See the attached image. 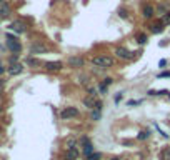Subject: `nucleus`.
Masks as SVG:
<instances>
[{
  "label": "nucleus",
  "instance_id": "obj_1",
  "mask_svg": "<svg viewBox=\"0 0 170 160\" xmlns=\"http://www.w3.org/2000/svg\"><path fill=\"white\" fill-rule=\"evenodd\" d=\"M115 60L108 55H97L92 59V65L94 67H98V68H108V67H114Z\"/></svg>",
  "mask_w": 170,
  "mask_h": 160
},
{
  "label": "nucleus",
  "instance_id": "obj_16",
  "mask_svg": "<svg viewBox=\"0 0 170 160\" xmlns=\"http://www.w3.org/2000/svg\"><path fill=\"white\" fill-rule=\"evenodd\" d=\"M150 30H152L153 34H160V32H163V23H162V22H158V23H153V25L150 27Z\"/></svg>",
  "mask_w": 170,
  "mask_h": 160
},
{
  "label": "nucleus",
  "instance_id": "obj_15",
  "mask_svg": "<svg viewBox=\"0 0 170 160\" xmlns=\"http://www.w3.org/2000/svg\"><path fill=\"white\" fill-rule=\"evenodd\" d=\"M0 13H2L4 17H7L10 13V5L7 4V2H0Z\"/></svg>",
  "mask_w": 170,
  "mask_h": 160
},
{
  "label": "nucleus",
  "instance_id": "obj_12",
  "mask_svg": "<svg viewBox=\"0 0 170 160\" xmlns=\"http://www.w3.org/2000/svg\"><path fill=\"white\" fill-rule=\"evenodd\" d=\"M65 148H67V150H72V148H77L78 147V140L75 139V137H68L67 140H65Z\"/></svg>",
  "mask_w": 170,
  "mask_h": 160
},
{
  "label": "nucleus",
  "instance_id": "obj_9",
  "mask_svg": "<svg viewBox=\"0 0 170 160\" xmlns=\"http://www.w3.org/2000/svg\"><path fill=\"white\" fill-rule=\"evenodd\" d=\"M97 100H98L97 97H92V95H87V97L84 98V105L87 107V109L94 110V109H95V103H97Z\"/></svg>",
  "mask_w": 170,
  "mask_h": 160
},
{
  "label": "nucleus",
  "instance_id": "obj_10",
  "mask_svg": "<svg viewBox=\"0 0 170 160\" xmlns=\"http://www.w3.org/2000/svg\"><path fill=\"white\" fill-rule=\"evenodd\" d=\"M67 62H68V65L73 67V68H78V67L84 65V59H82V57H70Z\"/></svg>",
  "mask_w": 170,
  "mask_h": 160
},
{
  "label": "nucleus",
  "instance_id": "obj_31",
  "mask_svg": "<svg viewBox=\"0 0 170 160\" xmlns=\"http://www.w3.org/2000/svg\"><path fill=\"white\" fill-rule=\"evenodd\" d=\"M64 160H72V159H67V157H65V159H64Z\"/></svg>",
  "mask_w": 170,
  "mask_h": 160
},
{
  "label": "nucleus",
  "instance_id": "obj_28",
  "mask_svg": "<svg viewBox=\"0 0 170 160\" xmlns=\"http://www.w3.org/2000/svg\"><path fill=\"white\" fill-rule=\"evenodd\" d=\"M120 98H122V93H119V95H117V97H115V102H117V103H119V102H120Z\"/></svg>",
  "mask_w": 170,
  "mask_h": 160
},
{
  "label": "nucleus",
  "instance_id": "obj_3",
  "mask_svg": "<svg viewBox=\"0 0 170 160\" xmlns=\"http://www.w3.org/2000/svg\"><path fill=\"white\" fill-rule=\"evenodd\" d=\"M78 145H80L82 153L85 155V159H87V157H90L92 153H94V145H92L90 139H87V137H80V142H78Z\"/></svg>",
  "mask_w": 170,
  "mask_h": 160
},
{
  "label": "nucleus",
  "instance_id": "obj_7",
  "mask_svg": "<svg viewBox=\"0 0 170 160\" xmlns=\"http://www.w3.org/2000/svg\"><path fill=\"white\" fill-rule=\"evenodd\" d=\"M62 67H64L62 62H47L45 63V70H48V72H59V70H62Z\"/></svg>",
  "mask_w": 170,
  "mask_h": 160
},
{
  "label": "nucleus",
  "instance_id": "obj_23",
  "mask_svg": "<svg viewBox=\"0 0 170 160\" xmlns=\"http://www.w3.org/2000/svg\"><path fill=\"white\" fill-rule=\"evenodd\" d=\"M162 159H163V160H170V150H163V152H162Z\"/></svg>",
  "mask_w": 170,
  "mask_h": 160
},
{
  "label": "nucleus",
  "instance_id": "obj_11",
  "mask_svg": "<svg viewBox=\"0 0 170 160\" xmlns=\"http://www.w3.org/2000/svg\"><path fill=\"white\" fill-rule=\"evenodd\" d=\"M22 72H23V67H22V63H12V65H10L9 67V73L10 75H18V73H22Z\"/></svg>",
  "mask_w": 170,
  "mask_h": 160
},
{
  "label": "nucleus",
  "instance_id": "obj_2",
  "mask_svg": "<svg viewBox=\"0 0 170 160\" xmlns=\"http://www.w3.org/2000/svg\"><path fill=\"white\" fill-rule=\"evenodd\" d=\"M80 115V110L77 107H65L60 110V118L62 120H68V118H77Z\"/></svg>",
  "mask_w": 170,
  "mask_h": 160
},
{
  "label": "nucleus",
  "instance_id": "obj_24",
  "mask_svg": "<svg viewBox=\"0 0 170 160\" xmlns=\"http://www.w3.org/2000/svg\"><path fill=\"white\" fill-rule=\"evenodd\" d=\"M112 82H114V79H110V77H108V79H103V85H105V87H108Z\"/></svg>",
  "mask_w": 170,
  "mask_h": 160
},
{
  "label": "nucleus",
  "instance_id": "obj_5",
  "mask_svg": "<svg viewBox=\"0 0 170 160\" xmlns=\"http://www.w3.org/2000/svg\"><path fill=\"white\" fill-rule=\"evenodd\" d=\"M115 55H117L119 59H123V60H133L135 59L133 52L127 50L125 47H117V48H115Z\"/></svg>",
  "mask_w": 170,
  "mask_h": 160
},
{
  "label": "nucleus",
  "instance_id": "obj_14",
  "mask_svg": "<svg viewBox=\"0 0 170 160\" xmlns=\"http://www.w3.org/2000/svg\"><path fill=\"white\" fill-rule=\"evenodd\" d=\"M153 12H155V10H153L152 5H145L144 10H142V15H144L145 18H152L153 17Z\"/></svg>",
  "mask_w": 170,
  "mask_h": 160
},
{
  "label": "nucleus",
  "instance_id": "obj_6",
  "mask_svg": "<svg viewBox=\"0 0 170 160\" xmlns=\"http://www.w3.org/2000/svg\"><path fill=\"white\" fill-rule=\"evenodd\" d=\"M25 23H23V22L22 20H13L12 23H10V29L12 30H15V32H17V34H23V32H25Z\"/></svg>",
  "mask_w": 170,
  "mask_h": 160
},
{
  "label": "nucleus",
  "instance_id": "obj_22",
  "mask_svg": "<svg viewBox=\"0 0 170 160\" xmlns=\"http://www.w3.org/2000/svg\"><path fill=\"white\" fill-rule=\"evenodd\" d=\"M162 23L163 25H170V12H167L163 17H162Z\"/></svg>",
  "mask_w": 170,
  "mask_h": 160
},
{
  "label": "nucleus",
  "instance_id": "obj_17",
  "mask_svg": "<svg viewBox=\"0 0 170 160\" xmlns=\"http://www.w3.org/2000/svg\"><path fill=\"white\" fill-rule=\"evenodd\" d=\"M27 65H30V67H38V65H40V60L29 57V59H27Z\"/></svg>",
  "mask_w": 170,
  "mask_h": 160
},
{
  "label": "nucleus",
  "instance_id": "obj_26",
  "mask_svg": "<svg viewBox=\"0 0 170 160\" xmlns=\"http://www.w3.org/2000/svg\"><path fill=\"white\" fill-rule=\"evenodd\" d=\"M107 89H108V87H105V85H100V87H98V90H100V93H107Z\"/></svg>",
  "mask_w": 170,
  "mask_h": 160
},
{
  "label": "nucleus",
  "instance_id": "obj_21",
  "mask_svg": "<svg viewBox=\"0 0 170 160\" xmlns=\"http://www.w3.org/2000/svg\"><path fill=\"white\" fill-rule=\"evenodd\" d=\"M149 135H150L149 130H144V132H140V134H138V137H137V139H138V140H145V139H149Z\"/></svg>",
  "mask_w": 170,
  "mask_h": 160
},
{
  "label": "nucleus",
  "instance_id": "obj_29",
  "mask_svg": "<svg viewBox=\"0 0 170 160\" xmlns=\"http://www.w3.org/2000/svg\"><path fill=\"white\" fill-rule=\"evenodd\" d=\"M2 73H4V67H2V65H0V75H2Z\"/></svg>",
  "mask_w": 170,
  "mask_h": 160
},
{
  "label": "nucleus",
  "instance_id": "obj_20",
  "mask_svg": "<svg viewBox=\"0 0 170 160\" xmlns=\"http://www.w3.org/2000/svg\"><path fill=\"white\" fill-rule=\"evenodd\" d=\"M87 160H102V153H98V152H94L90 157H87Z\"/></svg>",
  "mask_w": 170,
  "mask_h": 160
},
{
  "label": "nucleus",
  "instance_id": "obj_30",
  "mask_svg": "<svg viewBox=\"0 0 170 160\" xmlns=\"http://www.w3.org/2000/svg\"><path fill=\"white\" fill-rule=\"evenodd\" d=\"M110 160H120V159H119V157H112Z\"/></svg>",
  "mask_w": 170,
  "mask_h": 160
},
{
  "label": "nucleus",
  "instance_id": "obj_13",
  "mask_svg": "<svg viewBox=\"0 0 170 160\" xmlns=\"http://www.w3.org/2000/svg\"><path fill=\"white\" fill-rule=\"evenodd\" d=\"M80 157V147L77 148H72V150H67V159H72V160H77Z\"/></svg>",
  "mask_w": 170,
  "mask_h": 160
},
{
  "label": "nucleus",
  "instance_id": "obj_8",
  "mask_svg": "<svg viewBox=\"0 0 170 160\" xmlns=\"http://www.w3.org/2000/svg\"><path fill=\"white\" fill-rule=\"evenodd\" d=\"M48 52V48L45 45H42V43H34L32 45V48H30V54H34V55H37V54H47Z\"/></svg>",
  "mask_w": 170,
  "mask_h": 160
},
{
  "label": "nucleus",
  "instance_id": "obj_27",
  "mask_svg": "<svg viewBox=\"0 0 170 160\" xmlns=\"http://www.w3.org/2000/svg\"><path fill=\"white\" fill-rule=\"evenodd\" d=\"M137 103H140V102H137V100H130V102H128V107H132V105H137Z\"/></svg>",
  "mask_w": 170,
  "mask_h": 160
},
{
  "label": "nucleus",
  "instance_id": "obj_18",
  "mask_svg": "<svg viewBox=\"0 0 170 160\" xmlns=\"http://www.w3.org/2000/svg\"><path fill=\"white\" fill-rule=\"evenodd\" d=\"M100 117H102V114H100V110H92V114H90V118L92 120H100Z\"/></svg>",
  "mask_w": 170,
  "mask_h": 160
},
{
  "label": "nucleus",
  "instance_id": "obj_19",
  "mask_svg": "<svg viewBox=\"0 0 170 160\" xmlns=\"http://www.w3.org/2000/svg\"><path fill=\"white\" fill-rule=\"evenodd\" d=\"M137 42L140 43V45H144V43L147 42V35H145V34H138V35H137Z\"/></svg>",
  "mask_w": 170,
  "mask_h": 160
},
{
  "label": "nucleus",
  "instance_id": "obj_4",
  "mask_svg": "<svg viewBox=\"0 0 170 160\" xmlns=\"http://www.w3.org/2000/svg\"><path fill=\"white\" fill-rule=\"evenodd\" d=\"M7 45L13 54H20L22 52V43L18 42L17 37H12V35H7Z\"/></svg>",
  "mask_w": 170,
  "mask_h": 160
},
{
  "label": "nucleus",
  "instance_id": "obj_25",
  "mask_svg": "<svg viewBox=\"0 0 170 160\" xmlns=\"http://www.w3.org/2000/svg\"><path fill=\"white\" fill-rule=\"evenodd\" d=\"M158 79H170V72H163V73H160Z\"/></svg>",
  "mask_w": 170,
  "mask_h": 160
}]
</instances>
